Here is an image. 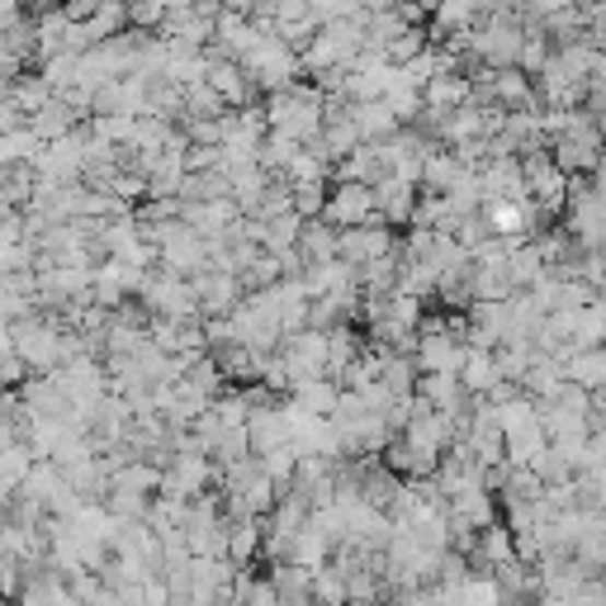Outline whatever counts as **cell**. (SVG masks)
I'll return each mask as SVG.
<instances>
[{
	"label": "cell",
	"instance_id": "1",
	"mask_svg": "<svg viewBox=\"0 0 606 606\" xmlns=\"http://www.w3.org/2000/svg\"><path fill=\"white\" fill-rule=\"evenodd\" d=\"M323 213H327V223H341V233H351V228H370L380 205H374L370 185H341V190L327 199Z\"/></svg>",
	"mask_w": 606,
	"mask_h": 606
},
{
	"label": "cell",
	"instance_id": "2",
	"mask_svg": "<svg viewBox=\"0 0 606 606\" xmlns=\"http://www.w3.org/2000/svg\"><path fill=\"white\" fill-rule=\"evenodd\" d=\"M20 356L28 360V365H53L57 356H67V346H57V337L48 327H20Z\"/></svg>",
	"mask_w": 606,
	"mask_h": 606
},
{
	"label": "cell",
	"instance_id": "3",
	"mask_svg": "<svg viewBox=\"0 0 606 606\" xmlns=\"http://www.w3.org/2000/svg\"><path fill=\"white\" fill-rule=\"evenodd\" d=\"M195 294L205 299L213 313H223V308H233V294H237V284L228 280V276H209V280H199V284H195Z\"/></svg>",
	"mask_w": 606,
	"mask_h": 606
},
{
	"label": "cell",
	"instance_id": "4",
	"mask_svg": "<svg viewBox=\"0 0 606 606\" xmlns=\"http://www.w3.org/2000/svg\"><path fill=\"white\" fill-rule=\"evenodd\" d=\"M0 95H5V85H0Z\"/></svg>",
	"mask_w": 606,
	"mask_h": 606
}]
</instances>
